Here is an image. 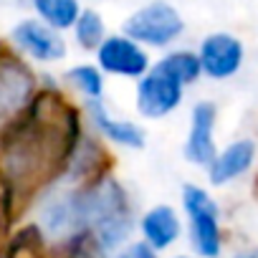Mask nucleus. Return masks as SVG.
<instances>
[{
  "mask_svg": "<svg viewBox=\"0 0 258 258\" xmlns=\"http://www.w3.org/2000/svg\"><path fill=\"white\" fill-rule=\"evenodd\" d=\"M33 6L41 13V18L53 28H69L81 16L79 0H33Z\"/></svg>",
  "mask_w": 258,
  "mask_h": 258,
  "instance_id": "4468645a",
  "label": "nucleus"
},
{
  "mask_svg": "<svg viewBox=\"0 0 258 258\" xmlns=\"http://www.w3.org/2000/svg\"><path fill=\"white\" fill-rule=\"evenodd\" d=\"M182 205L190 215V240L198 255L218 258L220 255V223H218V205L213 198L195 185H185Z\"/></svg>",
  "mask_w": 258,
  "mask_h": 258,
  "instance_id": "f03ea898",
  "label": "nucleus"
},
{
  "mask_svg": "<svg viewBox=\"0 0 258 258\" xmlns=\"http://www.w3.org/2000/svg\"><path fill=\"white\" fill-rule=\"evenodd\" d=\"M233 258H258V248H250V250H240V253H235Z\"/></svg>",
  "mask_w": 258,
  "mask_h": 258,
  "instance_id": "6ab92c4d",
  "label": "nucleus"
},
{
  "mask_svg": "<svg viewBox=\"0 0 258 258\" xmlns=\"http://www.w3.org/2000/svg\"><path fill=\"white\" fill-rule=\"evenodd\" d=\"M28 94H31V74L21 63L8 61L0 66V121L18 111L26 104Z\"/></svg>",
  "mask_w": 258,
  "mask_h": 258,
  "instance_id": "9d476101",
  "label": "nucleus"
},
{
  "mask_svg": "<svg viewBox=\"0 0 258 258\" xmlns=\"http://www.w3.org/2000/svg\"><path fill=\"white\" fill-rule=\"evenodd\" d=\"M38 223L51 240H69L86 233L81 192H58L51 200H46L38 213Z\"/></svg>",
  "mask_w": 258,
  "mask_h": 258,
  "instance_id": "20e7f679",
  "label": "nucleus"
},
{
  "mask_svg": "<svg viewBox=\"0 0 258 258\" xmlns=\"http://www.w3.org/2000/svg\"><path fill=\"white\" fill-rule=\"evenodd\" d=\"M81 210H84L86 233L101 245L104 253L119 250L135 228L126 195L111 180L81 190Z\"/></svg>",
  "mask_w": 258,
  "mask_h": 258,
  "instance_id": "f257e3e1",
  "label": "nucleus"
},
{
  "mask_svg": "<svg viewBox=\"0 0 258 258\" xmlns=\"http://www.w3.org/2000/svg\"><path fill=\"white\" fill-rule=\"evenodd\" d=\"M13 41L36 61H58L66 56L63 38L53 31V26H43L41 21H23L13 28Z\"/></svg>",
  "mask_w": 258,
  "mask_h": 258,
  "instance_id": "6e6552de",
  "label": "nucleus"
},
{
  "mask_svg": "<svg viewBox=\"0 0 258 258\" xmlns=\"http://www.w3.org/2000/svg\"><path fill=\"white\" fill-rule=\"evenodd\" d=\"M111 258H157V250H152L147 243H129L119 248Z\"/></svg>",
  "mask_w": 258,
  "mask_h": 258,
  "instance_id": "a211bd4d",
  "label": "nucleus"
},
{
  "mask_svg": "<svg viewBox=\"0 0 258 258\" xmlns=\"http://www.w3.org/2000/svg\"><path fill=\"white\" fill-rule=\"evenodd\" d=\"M99 63L104 71L109 74H119V76H142L150 66L147 53L126 36H114L101 41L99 46Z\"/></svg>",
  "mask_w": 258,
  "mask_h": 258,
  "instance_id": "423d86ee",
  "label": "nucleus"
},
{
  "mask_svg": "<svg viewBox=\"0 0 258 258\" xmlns=\"http://www.w3.org/2000/svg\"><path fill=\"white\" fill-rule=\"evenodd\" d=\"M69 79L91 99H99L101 91H104V81H101V74L94 69V66H76L69 71Z\"/></svg>",
  "mask_w": 258,
  "mask_h": 258,
  "instance_id": "f3484780",
  "label": "nucleus"
},
{
  "mask_svg": "<svg viewBox=\"0 0 258 258\" xmlns=\"http://www.w3.org/2000/svg\"><path fill=\"white\" fill-rule=\"evenodd\" d=\"M172 258H190V255H172Z\"/></svg>",
  "mask_w": 258,
  "mask_h": 258,
  "instance_id": "aec40b11",
  "label": "nucleus"
},
{
  "mask_svg": "<svg viewBox=\"0 0 258 258\" xmlns=\"http://www.w3.org/2000/svg\"><path fill=\"white\" fill-rule=\"evenodd\" d=\"M101 38H104L101 16L94 13V11H84L76 18V41L84 48H96V46H101Z\"/></svg>",
  "mask_w": 258,
  "mask_h": 258,
  "instance_id": "dca6fc26",
  "label": "nucleus"
},
{
  "mask_svg": "<svg viewBox=\"0 0 258 258\" xmlns=\"http://www.w3.org/2000/svg\"><path fill=\"white\" fill-rule=\"evenodd\" d=\"M124 31L132 41H142L150 46H167L172 38L182 33V18L170 3L155 0V3L140 8L135 16H129Z\"/></svg>",
  "mask_w": 258,
  "mask_h": 258,
  "instance_id": "7ed1b4c3",
  "label": "nucleus"
},
{
  "mask_svg": "<svg viewBox=\"0 0 258 258\" xmlns=\"http://www.w3.org/2000/svg\"><path fill=\"white\" fill-rule=\"evenodd\" d=\"M182 99V84L170 76L167 71H162L160 66H155L142 81H140V89H137V109L150 116V119H157V116H165L170 114Z\"/></svg>",
  "mask_w": 258,
  "mask_h": 258,
  "instance_id": "39448f33",
  "label": "nucleus"
},
{
  "mask_svg": "<svg viewBox=\"0 0 258 258\" xmlns=\"http://www.w3.org/2000/svg\"><path fill=\"white\" fill-rule=\"evenodd\" d=\"M142 235L152 250H165L180 238V218L170 205H157L142 218Z\"/></svg>",
  "mask_w": 258,
  "mask_h": 258,
  "instance_id": "f8f14e48",
  "label": "nucleus"
},
{
  "mask_svg": "<svg viewBox=\"0 0 258 258\" xmlns=\"http://www.w3.org/2000/svg\"><path fill=\"white\" fill-rule=\"evenodd\" d=\"M243 61V43L230 33H213L200 46V63L203 71L213 79H228L240 69Z\"/></svg>",
  "mask_w": 258,
  "mask_h": 258,
  "instance_id": "0eeeda50",
  "label": "nucleus"
},
{
  "mask_svg": "<svg viewBox=\"0 0 258 258\" xmlns=\"http://www.w3.org/2000/svg\"><path fill=\"white\" fill-rule=\"evenodd\" d=\"M89 109H91V114H94L96 126L101 129V132H104L111 142H116V145H121V147H137V150L145 147V132H142L137 124L124 121V119H111V116L104 111V106L99 104V99H91Z\"/></svg>",
  "mask_w": 258,
  "mask_h": 258,
  "instance_id": "ddd939ff",
  "label": "nucleus"
},
{
  "mask_svg": "<svg viewBox=\"0 0 258 258\" xmlns=\"http://www.w3.org/2000/svg\"><path fill=\"white\" fill-rule=\"evenodd\" d=\"M213 129H215V106L210 101H200L192 106V124L185 145V157L192 165L210 167L215 160V145H213Z\"/></svg>",
  "mask_w": 258,
  "mask_h": 258,
  "instance_id": "1a4fd4ad",
  "label": "nucleus"
},
{
  "mask_svg": "<svg viewBox=\"0 0 258 258\" xmlns=\"http://www.w3.org/2000/svg\"><path fill=\"white\" fill-rule=\"evenodd\" d=\"M255 157V145L250 140H240L233 142L228 150H223L208 167V177L213 185H225L230 180H235L238 175H243Z\"/></svg>",
  "mask_w": 258,
  "mask_h": 258,
  "instance_id": "9b49d317",
  "label": "nucleus"
},
{
  "mask_svg": "<svg viewBox=\"0 0 258 258\" xmlns=\"http://www.w3.org/2000/svg\"><path fill=\"white\" fill-rule=\"evenodd\" d=\"M162 71H167L170 76H175L182 86L185 84H192L200 71H203V63H200V56L190 53V51H177V53H170L165 56L160 63H157Z\"/></svg>",
  "mask_w": 258,
  "mask_h": 258,
  "instance_id": "2eb2a0df",
  "label": "nucleus"
}]
</instances>
